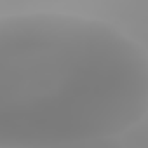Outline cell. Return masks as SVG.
I'll use <instances>...</instances> for the list:
<instances>
[{
    "instance_id": "cell-1",
    "label": "cell",
    "mask_w": 148,
    "mask_h": 148,
    "mask_svg": "<svg viewBox=\"0 0 148 148\" xmlns=\"http://www.w3.org/2000/svg\"><path fill=\"white\" fill-rule=\"evenodd\" d=\"M148 113V52L113 25L68 12L0 19V148L117 138Z\"/></svg>"
}]
</instances>
